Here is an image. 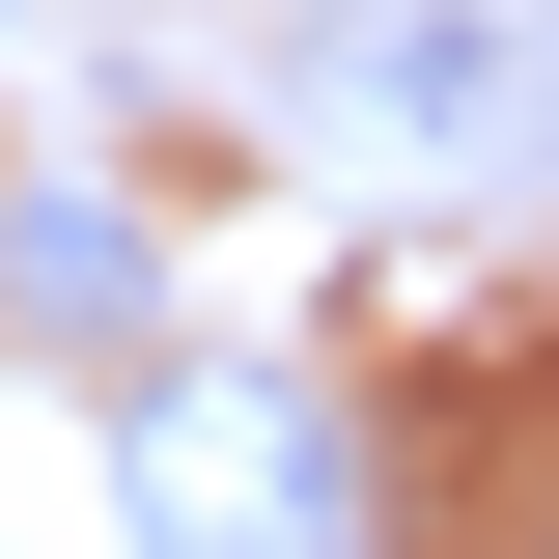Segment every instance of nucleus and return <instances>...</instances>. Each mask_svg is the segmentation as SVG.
I'll return each mask as SVG.
<instances>
[{
	"mask_svg": "<svg viewBox=\"0 0 559 559\" xmlns=\"http://www.w3.org/2000/svg\"><path fill=\"white\" fill-rule=\"evenodd\" d=\"M112 503H140V559H364V419L308 364H140Z\"/></svg>",
	"mask_w": 559,
	"mask_h": 559,
	"instance_id": "obj_1",
	"label": "nucleus"
},
{
	"mask_svg": "<svg viewBox=\"0 0 559 559\" xmlns=\"http://www.w3.org/2000/svg\"><path fill=\"white\" fill-rule=\"evenodd\" d=\"M308 112L392 197H532L559 168V0H336L308 28Z\"/></svg>",
	"mask_w": 559,
	"mask_h": 559,
	"instance_id": "obj_2",
	"label": "nucleus"
},
{
	"mask_svg": "<svg viewBox=\"0 0 559 559\" xmlns=\"http://www.w3.org/2000/svg\"><path fill=\"white\" fill-rule=\"evenodd\" d=\"M0 280H28L57 336H140V224H112V197H57V168L0 197Z\"/></svg>",
	"mask_w": 559,
	"mask_h": 559,
	"instance_id": "obj_3",
	"label": "nucleus"
}]
</instances>
